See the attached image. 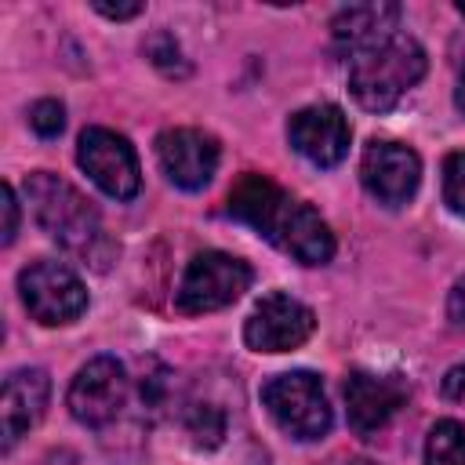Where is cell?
Wrapping results in <instances>:
<instances>
[{"label": "cell", "mask_w": 465, "mask_h": 465, "mask_svg": "<svg viewBox=\"0 0 465 465\" xmlns=\"http://www.w3.org/2000/svg\"><path fill=\"white\" fill-rule=\"evenodd\" d=\"M229 214L302 265H323L334 254V232L327 222L265 174H243L229 189Z\"/></svg>", "instance_id": "6da1fadb"}, {"label": "cell", "mask_w": 465, "mask_h": 465, "mask_svg": "<svg viewBox=\"0 0 465 465\" xmlns=\"http://www.w3.org/2000/svg\"><path fill=\"white\" fill-rule=\"evenodd\" d=\"M25 200L33 207L36 225L69 254L91 262L94 269H105L113 262V240L102 229V218L94 211V203L69 185L65 178L51 174V171H33L25 178Z\"/></svg>", "instance_id": "7a4b0ae2"}, {"label": "cell", "mask_w": 465, "mask_h": 465, "mask_svg": "<svg viewBox=\"0 0 465 465\" xmlns=\"http://www.w3.org/2000/svg\"><path fill=\"white\" fill-rule=\"evenodd\" d=\"M425 65L421 44L407 33H392L389 40L349 54V91L363 109L385 113L425 76Z\"/></svg>", "instance_id": "3957f363"}, {"label": "cell", "mask_w": 465, "mask_h": 465, "mask_svg": "<svg viewBox=\"0 0 465 465\" xmlns=\"http://www.w3.org/2000/svg\"><path fill=\"white\" fill-rule=\"evenodd\" d=\"M262 407L291 440H323L331 432V403L323 381L309 371H287L262 385Z\"/></svg>", "instance_id": "277c9868"}, {"label": "cell", "mask_w": 465, "mask_h": 465, "mask_svg": "<svg viewBox=\"0 0 465 465\" xmlns=\"http://www.w3.org/2000/svg\"><path fill=\"white\" fill-rule=\"evenodd\" d=\"M247 287H251V265L243 258H232L225 251H200L178 280L174 305L185 316L218 312L232 305Z\"/></svg>", "instance_id": "5b68a950"}, {"label": "cell", "mask_w": 465, "mask_h": 465, "mask_svg": "<svg viewBox=\"0 0 465 465\" xmlns=\"http://www.w3.org/2000/svg\"><path fill=\"white\" fill-rule=\"evenodd\" d=\"M18 291H22V302L29 309V316L44 327H62V323H73L84 309H87V287L84 280L62 265V262H33L22 269L18 276Z\"/></svg>", "instance_id": "8992f818"}, {"label": "cell", "mask_w": 465, "mask_h": 465, "mask_svg": "<svg viewBox=\"0 0 465 465\" xmlns=\"http://www.w3.org/2000/svg\"><path fill=\"white\" fill-rule=\"evenodd\" d=\"M76 160L84 174L113 200H131L138 196L142 185V167L131 149V142L109 127H87L76 142Z\"/></svg>", "instance_id": "52a82bcc"}, {"label": "cell", "mask_w": 465, "mask_h": 465, "mask_svg": "<svg viewBox=\"0 0 465 465\" xmlns=\"http://www.w3.org/2000/svg\"><path fill=\"white\" fill-rule=\"evenodd\" d=\"M312 327H316V316L305 302L283 291H272L251 309L243 323V341L254 352H291L312 334Z\"/></svg>", "instance_id": "ba28073f"}, {"label": "cell", "mask_w": 465, "mask_h": 465, "mask_svg": "<svg viewBox=\"0 0 465 465\" xmlns=\"http://www.w3.org/2000/svg\"><path fill=\"white\" fill-rule=\"evenodd\" d=\"M124 400H127V371H124V363L116 356L87 360L76 371V378L69 385V396H65L73 418L91 425V429L109 425L120 414Z\"/></svg>", "instance_id": "9c48e42d"}, {"label": "cell", "mask_w": 465, "mask_h": 465, "mask_svg": "<svg viewBox=\"0 0 465 465\" xmlns=\"http://www.w3.org/2000/svg\"><path fill=\"white\" fill-rule=\"evenodd\" d=\"M360 178H363V189L378 203L400 207L418 193L421 160L403 142H371L363 149V160H360Z\"/></svg>", "instance_id": "30bf717a"}, {"label": "cell", "mask_w": 465, "mask_h": 465, "mask_svg": "<svg viewBox=\"0 0 465 465\" xmlns=\"http://www.w3.org/2000/svg\"><path fill=\"white\" fill-rule=\"evenodd\" d=\"M407 400H411V385L403 374L352 371L345 378V407L356 436H374L378 429H385Z\"/></svg>", "instance_id": "8fae6325"}, {"label": "cell", "mask_w": 465, "mask_h": 465, "mask_svg": "<svg viewBox=\"0 0 465 465\" xmlns=\"http://www.w3.org/2000/svg\"><path fill=\"white\" fill-rule=\"evenodd\" d=\"M156 156H160L163 174L178 189L196 193L214 178L222 149H218V138L200 127H171L156 138Z\"/></svg>", "instance_id": "7c38bea8"}, {"label": "cell", "mask_w": 465, "mask_h": 465, "mask_svg": "<svg viewBox=\"0 0 465 465\" xmlns=\"http://www.w3.org/2000/svg\"><path fill=\"white\" fill-rule=\"evenodd\" d=\"M287 138L316 167H334L349 153V120L338 105H309L287 120Z\"/></svg>", "instance_id": "4fadbf2b"}, {"label": "cell", "mask_w": 465, "mask_h": 465, "mask_svg": "<svg viewBox=\"0 0 465 465\" xmlns=\"http://www.w3.org/2000/svg\"><path fill=\"white\" fill-rule=\"evenodd\" d=\"M51 396V378L40 367H22L4 378V400H0V436L4 450H11L40 418Z\"/></svg>", "instance_id": "5bb4252c"}, {"label": "cell", "mask_w": 465, "mask_h": 465, "mask_svg": "<svg viewBox=\"0 0 465 465\" xmlns=\"http://www.w3.org/2000/svg\"><path fill=\"white\" fill-rule=\"evenodd\" d=\"M400 4L378 0V4H349L331 18V36L345 54H356L363 47H374L396 33Z\"/></svg>", "instance_id": "9a60e30c"}, {"label": "cell", "mask_w": 465, "mask_h": 465, "mask_svg": "<svg viewBox=\"0 0 465 465\" xmlns=\"http://www.w3.org/2000/svg\"><path fill=\"white\" fill-rule=\"evenodd\" d=\"M425 465H465V425L436 421L425 440Z\"/></svg>", "instance_id": "2e32d148"}, {"label": "cell", "mask_w": 465, "mask_h": 465, "mask_svg": "<svg viewBox=\"0 0 465 465\" xmlns=\"http://www.w3.org/2000/svg\"><path fill=\"white\" fill-rule=\"evenodd\" d=\"M185 429L196 447H218L225 436V414L214 403H193L185 414Z\"/></svg>", "instance_id": "e0dca14e"}, {"label": "cell", "mask_w": 465, "mask_h": 465, "mask_svg": "<svg viewBox=\"0 0 465 465\" xmlns=\"http://www.w3.org/2000/svg\"><path fill=\"white\" fill-rule=\"evenodd\" d=\"M145 54H149V58H153V65H156V69H163L167 76H185V73H189V62L182 58V47L174 44V36H171V33H156V36H149Z\"/></svg>", "instance_id": "ac0fdd59"}, {"label": "cell", "mask_w": 465, "mask_h": 465, "mask_svg": "<svg viewBox=\"0 0 465 465\" xmlns=\"http://www.w3.org/2000/svg\"><path fill=\"white\" fill-rule=\"evenodd\" d=\"M443 203L465 218V149L443 160Z\"/></svg>", "instance_id": "d6986e66"}, {"label": "cell", "mask_w": 465, "mask_h": 465, "mask_svg": "<svg viewBox=\"0 0 465 465\" xmlns=\"http://www.w3.org/2000/svg\"><path fill=\"white\" fill-rule=\"evenodd\" d=\"M29 124H33V131H36L40 138L62 134V127H65V109H62V102H54V98L36 102V105L29 109Z\"/></svg>", "instance_id": "ffe728a7"}, {"label": "cell", "mask_w": 465, "mask_h": 465, "mask_svg": "<svg viewBox=\"0 0 465 465\" xmlns=\"http://www.w3.org/2000/svg\"><path fill=\"white\" fill-rule=\"evenodd\" d=\"M0 207H4V232H0V240L11 243L15 232H18V200H15V189L11 185L0 189Z\"/></svg>", "instance_id": "44dd1931"}, {"label": "cell", "mask_w": 465, "mask_h": 465, "mask_svg": "<svg viewBox=\"0 0 465 465\" xmlns=\"http://www.w3.org/2000/svg\"><path fill=\"white\" fill-rule=\"evenodd\" d=\"M91 7H94L98 15H105V18H116V22L134 18V15L145 11V4H109V0H91Z\"/></svg>", "instance_id": "7402d4cb"}, {"label": "cell", "mask_w": 465, "mask_h": 465, "mask_svg": "<svg viewBox=\"0 0 465 465\" xmlns=\"http://www.w3.org/2000/svg\"><path fill=\"white\" fill-rule=\"evenodd\" d=\"M443 396H447L450 403H461V407H465V363H458V367L447 371V378H443Z\"/></svg>", "instance_id": "603a6c76"}, {"label": "cell", "mask_w": 465, "mask_h": 465, "mask_svg": "<svg viewBox=\"0 0 465 465\" xmlns=\"http://www.w3.org/2000/svg\"><path fill=\"white\" fill-rule=\"evenodd\" d=\"M447 316L454 320V323H465V276L450 287V294H447Z\"/></svg>", "instance_id": "cb8c5ba5"}, {"label": "cell", "mask_w": 465, "mask_h": 465, "mask_svg": "<svg viewBox=\"0 0 465 465\" xmlns=\"http://www.w3.org/2000/svg\"><path fill=\"white\" fill-rule=\"evenodd\" d=\"M454 105L465 113V65H461V73H458V87H454Z\"/></svg>", "instance_id": "d4e9b609"}, {"label": "cell", "mask_w": 465, "mask_h": 465, "mask_svg": "<svg viewBox=\"0 0 465 465\" xmlns=\"http://www.w3.org/2000/svg\"><path fill=\"white\" fill-rule=\"evenodd\" d=\"M458 11H461V15H465V0H458Z\"/></svg>", "instance_id": "484cf974"}]
</instances>
